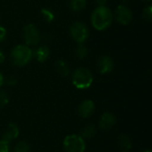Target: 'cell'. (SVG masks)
Listing matches in <instances>:
<instances>
[{"instance_id":"cell-24","label":"cell","mask_w":152,"mask_h":152,"mask_svg":"<svg viewBox=\"0 0 152 152\" xmlns=\"http://www.w3.org/2000/svg\"><path fill=\"white\" fill-rule=\"evenodd\" d=\"M6 34H7V32H6L5 28L0 25V44L4 41L5 37H6Z\"/></svg>"},{"instance_id":"cell-1","label":"cell","mask_w":152,"mask_h":152,"mask_svg":"<svg viewBox=\"0 0 152 152\" xmlns=\"http://www.w3.org/2000/svg\"><path fill=\"white\" fill-rule=\"evenodd\" d=\"M91 24L98 31L106 30L113 22V12L106 5L97 6L91 14Z\"/></svg>"},{"instance_id":"cell-12","label":"cell","mask_w":152,"mask_h":152,"mask_svg":"<svg viewBox=\"0 0 152 152\" xmlns=\"http://www.w3.org/2000/svg\"><path fill=\"white\" fill-rule=\"evenodd\" d=\"M32 53H33V57L37 60V61L40 63H44L49 59L51 51L48 46L40 45L37 48H36L35 51L32 52Z\"/></svg>"},{"instance_id":"cell-9","label":"cell","mask_w":152,"mask_h":152,"mask_svg":"<svg viewBox=\"0 0 152 152\" xmlns=\"http://www.w3.org/2000/svg\"><path fill=\"white\" fill-rule=\"evenodd\" d=\"M95 110V104L92 100H85L78 106V114L80 117L86 118L94 114Z\"/></svg>"},{"instance_id":"cell-31","label":"cell","mask_w":152,"mask_h":152,"mask_svg":"<svg viewBox=\"0 0 152 152\" xmlns=\"http://www.w3.org/2000/svg\"><path fill=\"white\" fill-rule=\"evenodd\" d=\"M123 152H126V151H123Z\"/></svg>"},{"instance_id":"cell-22","label":"cell","mask_w":152,"mask_h":152,"mask_svg":"<svg viewBox=\"0 0 152 152\" xmlns=\"http://www.w3.org/2000/svg\"><path fill=\"white\" fill-rule=\"evenodd\" d=\"M0 152H10L9 142L4 140H0Z\"/></svg>"},{"instance_id":"cell-23","label":"cell","mask_w":152,"mask_h":152,"mask_svg":"<svg viewBox=\"0 0 152 152\" xmlns=\"http://www.w3.org/2000/svg\"><path fill=\"white\" fill-rule=\"evenodd\" d=\"M4 82L6 83V85H7V86H15V85L17 84L18 80H17V78H16L14 76L11 75V76H9V77L6 78V80H5Z\"/></svg>"},{"instance_id":"cell-19","label":"cell","mask_w":152,"mask_h":152,"mask_svg":"<svg viewBox=\"0 0 152 152\" xmlns=\"http://www.w3.org/2000/svg\"><path fill=\"white\" fill-rule=\"evenodd\" d=\"M40 13L43 16V18L45 19V20H46V22H48V23L53 21V20L55 18L53 12H52L51 10H49L47 8H42L40 10Z\"/></svg>"},{"instance_id":"cell-4","label":"cell","mask_w":152,"mask_h":152,"mask_svg":"<svg viewBox=\"0 0 152 152\" xmlns=\"http://www.w3.org/2000/svg\"><path fill=\"white\" fill-rule=\"evenodd\" d=\"M69 35L77 44H84L89 37V29L85 23L77 20L69 26Z\"/></svg>"},{"instance_id":"cell-10","label":"cell","mask_w":152,"mask_h":152,"mask_svg":"<svg viewBox=\"0 0 152 152\" xmlns=\"http://www.w3.org/2000/svg\"><path fill=\"white\" fill-rule=\"evenodd\" d=\"M116 117L110 112H104L99 120V126L101 129L107 131L111 129L116 124Z\"/></svg>"},{"instance_id":"cell-6","label":"cell","mask_w":152,"mask_h":152,"mask_svg":"<svg viewBox=\"0 0 152 152\" xmlns=\"http://www.w3.org/2000/svg\"><path fill=\"white\" fill-rule=\"evenodd\" d=\"M22 36L26 45L28 46H35L40 41V32L38 28L32 23L27 24L23 27Z\"/></svg>"},{"instance_id":"cell-20","label":"cell","mask_w":152,"mask_h":152,"mask_svg":"<svg viewBox=\"0 0 152 152\" xmlns=\"http://www.w3.org/2000/svg\"><path fill=\"white\" fill-rule=\"evenodd\" d=\"M142 17L143 19L148 21V22H151L152 20V6L151 5H148L146 6L143 11H142Z\"/></svg>"},{"instance_id":"cell-8","label":"cell","mask_w":152,"mask_h":152,"mask_svg":"<svg viewBox=\"0 0 152 152\" xmlns=\"http://www.w3.org/2000/svg\"><path fill=\"white\" fill-rule=\"evenodd\" d=\"M114 69V61L109 55H102L97 61V69L99 73L106 75L110 73Z\"/></svg>"},{"instance_id":"cell-15","label":"cell","mask_w":152,"mask_h":152,"mask_svg":"<svg viewBox=\"0 0 152 152\" xmlns=\"http://www.w3.org/2000/svg\"><path fill=\"white\" fill-rule=\"evenodd\" d=\"M118 145L120 146L121 149H123L124 151H128L130 149H132V140L131 138L126 135V134H120L118 136Z\"/></svg>"},{"instance_id":"cell-3","label":"cell","mask_w":152,"mask_h":152,"mask_svg":"<svg viewBox=\"0 0 152 152\" xmlns=\"http://www.w3.org/2000/svg\"><path fill=\"white\" fill-rule=\"evenodd\" d=\"M71 81L76 88L85 90L88 89L92 86L94 82V77L92 72L88 69L79 67L76 69L72 73Z\"/></svg>"},{"instance_id":"cell-2","label":"cell","mask_w":152,"mask_h":152,"mask_svg":"<svg viewBox=\"0 0 152 152\" xmlns=\"http://www.w3.org/2000/svg\"><path fill=\"white\" fill-rule=\"evenodd\" d=\"M32 50L26 45H15L10 53L11 62L16 67H23L29 63L33 58Z\"/></svg>"},{"instance_id":"cell-28","label":"cell","mask_w":152,"mask_h":152,"mask_svg":"<svg viewBox=\"0 0 152 152\" xmlns=\"http://www.w3.org/2000/svg\"><path fill=\"white\" fill-rule=\"evenodd\" d=\"M142 152H151V150H145V151H143Z\"/></svg>"},{"instance_id":"cell-7","label":"cell","mask_w":152,"mask_h":152,"mask_svg":"<svg viewBox=\"0 0 152 152\" xmlns=\"http://www.w3.org/2000/svg\"><path fill=\"white\" fill-rule=\"evenodd\" d=\"M113 18L120 25L126 26V25L130 24L133 20V12H132L131 9L129 7H127L126 5H125L124 4H119L116 8L115 12L113 13Z\"/></svg>"},{"instance_id":"cell-14","label":"cell","mask_w":152,"mask_h":152,"mask_svg":"<svg viewBox=\"0 0 152 152\" xmlns=\"http://www.w3.org/2000/svg\"><path fill=\"white\" fill-rule=\"evenodd\" d=\"M95 134H96V127L93 124H90L82 129L80 136L83 139H92Z\"/></svg>"},{"instance_id":"cell-5","label":"cell","mask_w":152,"mask_h":152,"mask_svg":"<svg viewBox=\"0 0 152 152\" xmlns=\"http://www.w3.org/2000/svg\"><path fill=\"white\" fill-rule=\"evenodd\" d=\"M63 149L66 152H85V139L78 134H69L63 140Z\"/></svg>"},{"instance_id":"cell-29","label":"cell","mask_w":152,"mask_h":152,"mask_svg":"<svg viewBox=\"0 0 152 152\" xmlns=\"http://www.w3.org/2000/svg\"><path fill=\"white\" fill-rule=\"evenodd\" d=\"M123 1V3H127V2H129L130 0H122Z\"/></svg>"},{"instance_id":"cell-11","label":"cell","mask_w":152,"mask_h":152,"mask_svg":"<svg viewBox=\"0 0 152 152\" xmlns=\"http://www.w3.org/2000/svg\"><path fill=\"white\" fill-rule=\"evenodd\" d=\"M20 134V129L18 127V126L14 123H10L7 127L5 128L3 135H2V140L7 142H11L12 141H14L15 139L18 138Z\"/></svg>"},{"instance_id":"cell-30","label":"cell","mask_w":152,"mask_h":152,"mask_svg":"<svg viewBox=\"0 0 152 152\" xmlns=\"http://www.w3.org/2000/svg\"><path fill=\"white\" fill-rule=\"evenodd\" d=\"M143 1H145V2H151V0H143Z\"/></svg>"},{"instance_id":"cell-17","label":"cell","mask_w":152,"mask_h":152,"mask_svg":"<svg viewBox=\"0 0 152 152\" xmlns=\"http://www.w3.org/2000/svg\"><path fill=\"white\" fill-rule=\"evenodd\" d=\"M75 54L78 59L84 60L88 55V50L84 44H78L75 49Z\"/></svg>"},{"instance_id":"cell-27","label":"cell","mask_w":152,"mask_h":152,"mask_svg":"<svg viewBox=\"0 0 152 152\" xmlns=\"http://www.w3.org/2000/svg\"><path fill=\"white\" fill-rule=\"evenodd\" d=\"M4 78L3 74L0 72V88L2 87V86L4 85Z\"/></svg>"},{"instance_id":"cell-26","label":"cell","mask_w":152,"mask_h":152,"mask_svg":"<svg viewBox=\"0 0 152 152\" xmlns=\"http://www.w3.org/2000/svg\"><path fill=\"white\" fill-rule=\"evenodd\" d=\"M4 60H5V55H4V53L0 50V64L3 63V62L4 61Z\"/></svg>"},{"instance_id":"cell-13","label":"cell","mask_w":152,"mask_h":152,"mask_svg":"<svg viewBox=\"0 0 152 152\" xmlns=\"http://www.w3.org/2000/svg\"><path fill=\"white\" fill-rule=\"evenodd\" d=\"M55 69L57 73L61 77H67L70 73L69 67L64 60H58L55 62Z\"/></svg>"},{"instance_id":"cell-21","label":"cell","mask_w":152,"mask_h":152,"mask_svg":"<svg viewBox=\"0 0 152 152\" xmlns=\"http://www.w3.org/2000/svg\"><path fill=\"white\" fill-rule=\"evenodd\" d=\"M9 103V95L5 91H0V108H4Z\"/></svg>"},{"instance_id":"cell-18","label":"cell","mask_w":152,"mask_h":152,"mask_svg":"<svg viewBox=\"0 0 152 152\" xmlns=\"http://www.w3.org/2000/svg\"><path fill=\"white\" fill-rule=\"evenodd\" d=\"M13 152H31V147L27 142L21 141L16 143Z\"/></svg>"},{"instance_id":"cell-25","label":"cell","mask_w":152,"mask_h":152,"mask_svg":"<svg viewBox=\"0 0 152 152\" xmlns=\"http://www.w3.org/2000/svg\"><path fill=\"white\" fill-rule=\"evenodd\" d=\"M94 2L97 4L98 6H102V5H105L106 4L107 0H94Z\"/></svg>"},{"instance_id":"cell-16","label":"cell","mask_w":152,"mask_h":152,"mask_svg":"<svg viewBox=\"0 0 152 152\" xmlns=\"http://www.w3.org/2000/svg\"><path fill=\"white\" fill-rule=\"evenodd\" d=\"M86 6V0H70L69 8L72 12H78L83 11Z\"/></svg>"}]
</instances>
